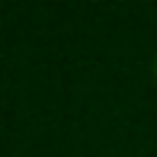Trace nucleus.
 Returning a JSON list of instances; mask_svg holds the SVG:
<instances>
[{
    "label": "nucleus",
    "mask_w": 157,
    "mask_h": 157,
    "mask_svg": "<svg viewBox=\"0 0 157 157\" xmlns=\"http://www.w3.org/2000/svg\"><path fill=\"white\" fill-rule=\"evenodd\" d=\"M154 67H157V64H154Z\"/></svg>",
    "instance_id": "f257e3e1"
}]
</instances>
